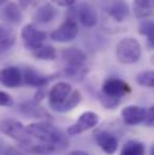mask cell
<instances>
[{
  "label": "cell",
  "instance_id": "cell-25",
  "mask_svg": "<svg viewBox=\"0 0 154 155\" xmlns=\"http://www.w3.org/2000/svg\"><path fill=\"white\" fill-rule=\"evenodd\" d=\"M136 82H137L141 87L153 88L154 87V72L152 70H148V71H143V72L139 74V75L136 76Z\"/></svg>",
  "mask_w": 154,
  "mask_h": 155
},
{
  "label": "cell",
  "instance_id": "cell-32",
  "mask_svg": "<svg viewBox=\"0 0 154 155\" xmlns=\"http://www.w3.org/2000/svg\"><path fill=\"white\" fill-rule=\"evenodd\" d=\"M151 155H154V146L151 148Z\"/></svg>",
  "mask_w": 154,
  "mask_h": 155
},
{
  "label": "cell",
  "instance_id": "cell-22",
  "mask_svg": "<svg viewBox=\"0 0 154 155\" xmlns=\"http://www.w3.org/2000/svg\"><path fill=\"white\" fill-rule=\"evenodd\" d=\"M145 152H146V148L142 142L131 140L123 146L120 155H145Z\"/></svg>",
  "mask_w": 154,
  "mask_h": 155
},
{
  "label": "cell",
  "instance_id": "cell-13",
  "mask_svg": "<svg viewBox=\"0 0 154 155\" xmlns=\"http://www.w3.org/2000/svg\"><path fill=\"white\" fill-rule=\"evenodd\" d=\"M77 17H78V21L85 28H93L98 23V13L95 8L89 4L79 5L77 10Z\"/></svg>",
  "mask_w": 154,
  "mask_h": 155
},
{
  "label": "cell",
  "instance_id": "cell-5",
  "mask_svg": "<svg viewBox=\"0 0 154 155\" xmlns=\"http://www.w3.org/2000/svg\"><path fill=\"white\" fill-rule=\"evenodd\" d=\"M77 35H78L77 22L74 18L68 17L65 19V22L59 28H57L55 30L52 31L51 39L55 42L65 43V42H70V41L75 40Z\"/></svg>",
  "mask_w": 154,
  "mask_h": 155
},
{
  "label": "cell",
  "instance_id": "cell-17",
  "mask_svg": "<svg viewBox=\"0 0 154 155\" xmlns=\"http://www.w3.org/2000/svg\"><path fill=\"white\" fill-rule=\"evenodd\" d=\"M21 111L24 113V114H28V116L33 117V118H40V119H52V116L43 108L38 105V102L33 101V102H24L21 105Z\"/></svg>",
  "mask_w": 154,
  "mask_h": 155
},
{
  "label": "cell",
  "instance_id": "cell-30",
  "mask_svg": "<svg viewBox=\"0 0 154 155\" xmlns=\"http://www.w3.org/2000/svg\"><path fill=\"white\" fill-rule=\"evenodd\" d=\"M66 155H90L89 153L84 152V150H72L70 153H68Z\"/></svg>",
  "mask_w": 154,
  "mask_h": 155
},
{
  "label": "cell",
  "instance_id": "cell-4",
  "mask_svg": "<svg viewBox=\"0 0 154 155\" xmlns=\"http://www.w3.org/2000/svg\"><path fill=\"white\" fill-rule=\"evenodd\" d=\"M0 131L6 136L16 140L21 146L30 141V136L25 131V126L15 119H4L0 121Z\"/></svg>",
  "mask_w": 154,
  "mask_h": 155
},
{
  "label": "cell",
  "instance_id": "cell-8",
  "mask_svg": "<svg viewBox=\"0 0 154 155\" xmlns=\"http://www.w3.org/2000/svg\"><path fill=\"white\" fill-rule=\"evenodd\" d=\"M105 10L107 15L118 23L126 21L130 12L125 0H109V2L105 6Z\"/></svg>",
  "mask_w": 154,
  "mask_h": 155
},
{
  "label": "cell",
  "instance_id": "cell-29",
  "mask_svg": "<svg viewBox=\"0 0 154 155\" xmlns=\"http://www.w3.org/2000/svg\"><path fill=\"white\" fill-rule=\"evenodd\" d=\"M4 155H21L15 148H8V149H6V152L4 153Z\"/></svg>",
  "mask_w": 154,
  "mask_h": 155
},
{
  "label": "cell",
  "instance_id": "cell-18",
  "mask_svg": "<svg viewBox=\"0 0 154 155\" xmlns=\"http://www.w3.org/2000/svg\"><path fill=\"white\" fill-rule=\"evenodd\" d=\"M134 15L139 19H149L153 15V0H134Z\"/></svg>",
  "mask_w": 154,
  "mask_h": 155
},
{
  "label": "cell",
  "instance_id": "cell-31",
  "mask_svg": "<svg viewBox=\"0 0 154 155\" xmlns=\"http://www.w3.org/2000/svg\"><path fill=\"white\" fill-rule=\"evenodd\" d=\"M7 1H8V0H0V6H2V5H4V4H6Z\"/></svg>",
  "mask_w": 154,
  "mask_h": 155
},
{
  "label": "cell",
  "instance_id": "cell-26",
  "mask_svg": "<svg viewBox=\"0 0 154 155\" xmlns=\"http://www.w3.org/2000/svg\"><path fill=\"white\" fill-rule=\"evenodd\" d=\"M13 105V99L10 94L0 90V106L4 107H11Z\"/></svg>",
  "mask_w": 154,
  "mask_h": 155
},
{
  "label": "cell",
  "instance_id": "cell-16",
  "mask_svg": "<svg viewBox=\"0 0 154 155\" xmlns=\"http://www.w3.org/2000/svg\"><path fill=\"white\" fill-rule=\"evenodd\" d=\"M82 100V95L78 90H74L71 91V94L59 105H54V106H51L52 110L59 112V113H65V112H69V111H72L76 106H78V104L81 102Z\"/></svg>",
  "mask_w": 154,
  "mask_h": 155
},
{
  "label": "cell",
  "instance_id": "cell-6",
  "mask_svg": "<svg viewBox=\"0 0 154 155\" xmlns=\"http://www.w3.org/2000/svg\"><path fill=\"white\" fill-rule=\"evenodd\" d=\"M21 38L23 40L24 46L30 49V51H35L38 47L42 46L43 41L46 40L47 35L46 33H43L42 30L38 29L35 25L33 24H27L22 31H21Z\"/></svg>",
  "mask_w": 154,
  "mask_h": 155
},
{
  "label": "cell",
  "instance_id": "cell-1",
  "mask_svg": "<svg viewBox=\"0 0 154 155\" xmlns=\"http://www.w3.org/2000/svg\"><path fill=\"white\" fill-rule=\"evenodd\" d=\"M25 131L30 137L36 138L41 143L51 144L55 147V149L58 147L60 148L68 147V140L65 135L49 121H40V123L29 124L28 126H25Z\"/></svg>",
  "mask_w": 154,
  "mask_h": 155
},
{
  "label": "cell",
  "instance_id": "cell-19",
  "mask_svg": "<svg viewBox=\"0 0 154 155\" xmlns=\"http://www.w3.org/2000/svg\"><path fill=\"white\" fill-rule=\"evenodd\" d=\"M54 17H55V10L48 2H45V4L40 5L33 15V19L38 23H48Z\"/></svg>",
  "mask_w": 154,
  "mask_h": 155
},
{
  "label": "cell",
  "instance_id": "cell-12",
  "mask_svg": "<svg viewBox=\"0 0 154 155\" xmlns=\"http://www.w3.org/2000/svg\"><path fill=\"white\" fill-rule=\"evenodd\" d=\"M22 72L16 66H8L0 71V83L6 88H16L22 83Z\"/></svg>",
  "mask_w": 154,
  "mask_h": 155
},
{
  "label": "cell",
  "instance_id": "cell-21",
  "mask_svg": "<svg viewBox=\"0 0 154 155\" xmlns=\"http://www.w3.org/2000/svg\"><path fill=\"white\" fill-rule=\"evenodd\" d=\"M15 42L16 33L5 25H0V52L10 49L15 45Z\"/></svg>",
  "mask_w": 154,
  "mask_h": 155
},
{
  "label": "cell",
  "instance_id": "cell-15",
  "mask_svg": "<svg viewBox=\"0 0 154 155\" xmlns=\"http://www.w3.org/2000/svg\"><path fill=\"white\" fill-rule=\"evenodd\" d=\"M0 18L7 23L18 24V23H21L23 15H22V11L19 10V7L15 2H7L0 11Z\"/></svg>",
  "mask_w": 154,
  "mask_h": 155
},
{
  "label": "cell",
  "instance_id": "cell-23",
  "mask_svg": "<svg viewBox=\"0 0 154 155\" xmlns=\"http://www.w3.org/2000/svg\"><path fill=\"white\" fill-rule=\"evenodd\" d=\"M33 55L34 58H36L38 60H54L57 58V51L53 46H41L38 49L33 51Z\"/></svg>",
  "mask_w": 154,
  "mask_h": 155
},
{
  "label": "cell",
  "instance_id": "cell-7",
  "mask_svg": "<svg viewBox=\"0 0 154 155\" xmlns=\"http://www.w3.org/2000/svg\"><path fill=\"white\" fill-rule=\"evenodd\" d=\"M99 123V116L95 113V112H92V111H87L84 113H82L78 120L74 125L69 126L68 130H66V134L69 136H76L79 135L87 130H90L93 127H95Z\"/></svg>",
  "mask_w": 154,
  "mask_h": 155
},
{
  "label": "cell",
  "instance_id": "cell-2",
  "mask_svg": "<svg viewBox=\"0 0 154 155\" xmlns=\"http://www.w3.org/2000/svg\"><path fill=\"white\" fill-rule=\"evenodd\" d=\"M131 91L130 85L119 79V78H109L104 82L101 89V100L106 108H115L120 102V100Z\"/></svg>",
  "mask_w": 154,
  "mask_h": 155
},
{
  "label": "cell",
  "instance_id": "cell-11",
  "mask_svg": "<svg viewBox=\"0 0 154 155\" xmlns=\"http://www.w3.org/2000/svg\"><path fill=\"white\" fill-rule=\"evenodd\" d=\"M95 142L100 147L102 152L106 154L111 155L115 154L117 148H118V141L116 138L115 135L107 131H98L95 135Z\"/></svg>",
  "mask_w": 154,
  "mask_h": 155
},
{
  "label": "cell",
  "instance_id": "cell-27",
  "mask_svg": "<svg viewBox=\"0 0 154 155\" xmlns=\"http://www.w3.org/2000/svg\"><path fill=\"white\" fill-rule=\"evenodd\" d=\"M147 126H153V123H154V108L151 107L147 110V113H146V119L143 121Z\"/></svg>",
  "mask_w": 154,
  "mask_h": 155
},
{
  "label": "cell",
  "instance_id": "cell-9",
  "mask_svg": "<svg viewBox=\"0 0 154 155\" xmlns=\"http://www.w3.org/2000/svg\"><path fill=\"white\" fill-rule=\"evenodd\" d=\"M146 113L147 110L136 105H130V106H125L120 114L122 119L126 125H139L142 124L146 119Z\"/></svg>",
  "mask_w": 154,
  "mask_h": 155
},
{
  "label": "cell",
  "instance_id": "cell-28",
  "mask_svg": "<svg viewBox=\"0 0 154 155\" xmlns=\"http://www.w3.org/2000/svg\"><path fill=\"white\" fill-rule=\"evenodd\" d=\"M54 4H57L58 6H62V7H69V6H72L76 0H52Z\"/></svg>",
  "mask_w": 154,
  "mask_h": 155
},
{
  "label": "cell",
  "instance_id": "cell-10",
  "mask_svg": "<svg viewBox=\"0 0 154 155\" xmlns=\"http://www.w3.org/2000/svg\"><path fill=\"white\" fill-rule=\"evenodd\" d=\"M72 91L70 83L68 82H58L55 83L48 91V102L49 106L62 104Z\"/></svg>",
  "mask_w": 154,
  "mask_h": 155
},
{
  "label": "cell",
  "instance_id": "cell-24",
  "mask_svg": "<svg viewBox=\"0 0 154 155\" xmlns=\"http://www.w3.org/2000/svg\"><path fill=\"white\" fill-rule=\"evenodd\" d=\"M139 31L141 35L147 36V41L151 48H153L154 46V28H153V22L151 19H142L140 25H139Z\"/></svg>",
  "mask_w": 154,
  "mask_h": 155
},
{
  "label": "cell",
  "instance_id": "cell-20",
  "mask_svg": "<svg viewBox=\"0 0 154 155\" xmlns=\"http://www.w3.org/2000/svg\"><path fill=\"white\" fill-rule=\"evenodd\" d=\"M22 77L24 78V82H25L28 85L36 87V88H42V87H45V85L48 83V78L46 77V76L40 75L38 72H36V71H35L34 69H32V68L25 69Z\"/></svg>",
  "mask_w": 154,
  "mask_h": 155
},
{
  "label": "cell",
  "instance_id": "cell-3",
  "mask_svg": "<svg viewBox=\"0 0 154 155\" xmlns=\"http://www.w3.org/2000/svg\"><path fill=\"white\" fill-rule=\"evenodd\" d=\"M142 54V47L137 40L126 38L120 40L116 46V58L120 64L137 63Z\"/></svg>",
  "mask_w": 154,
  "mask_h": 155
},
{
  "label": "cell",
  "instance_id": "cell-14",
  "mask_svg": "<svg viewBox=\"0 0 154 155\" xmlns=\"http://www.w3.org/2000/svg\"><path fill=\"white\" fill-rule=\"evenodd\" d=\"M62 57L69 68H83L87 60L85 53L79 48H65L62 51Z\"/></svg>",
  "mask_w": 154,
  "mask_h": 155
}]
</instances>
